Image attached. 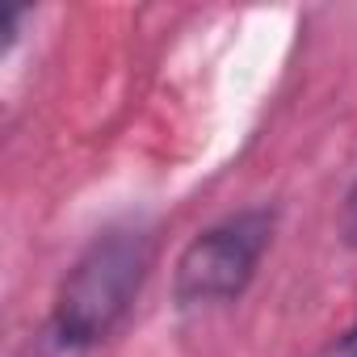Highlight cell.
Segmentation results:
<instances>
[{"instance_id": "1", "label": "cell", "mask_w": 357, "mask_h": 357, "mask_svg": "<svg viewBox=\"0 0 357 357\" xmlns=\"http://www.w3.org/2000/svg\"><path fill=\"white\" fill-rule=\"evenodd\" d=\"M151 269V236L143 227H109L97 236L80 261L68 269L55 307H51V336L63 349H93L101 344L130 311L135 294L143 290Z\"/></svg>"}, {"instance_id": "2", "label": "cell", "mask_w": 357, "mask_h": 357, "mask_svg": "<svg viewBox=\"0 0 357 357\" xmlns=\"http://www.w3.org/2000/svg\"><path fill=\"white\" fill-rule=\"evenodd\" d=\"M273 236V215L269 211H240L227 215L223 223L206 227L185 244V252L176 257L172 269V294L181 307H202V303H227L236 298Z\"/></svg>"}, {"instance_id": "3", "label": "cell", "mask_w": 357, "mask_h": 357, "mask_svg": "<svg viewBox=\"0 0 357 357\" xmlns=\"http://www.w3.org/2000/svg\"><path fill=\"white\" fill-rule=\"evenodd\" d=\"M344 240L357 248V185H353V194L344 202Z\"/></svg>"}, {"instance_id": "4", "label": "cell", "mask_w": 357, "mask_h": 357, "mask_svg": "<svg viewBox=\"0 0 357 357\" xmlns=\"http://www.w3.org/2000/svg\"><path fill=\"white\" fill-rule=\"evenodd\" d=\"M340 357H357V328L340 340Z\"/></svg>"}]
</instances>
